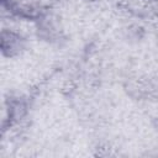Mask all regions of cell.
Instances as JSON below:
<instances>
[{
	"label": "cell",
	"mask_w": 158,
	"mask_h": 158,
	"mask_svg": "<svg viewBox=\"0 0 158 158\" xmlns=\"http://www.w3.org/2000/svg\"><path fill=\"white\" fill-rule=\"evenodd\" d=\"M1 49L6 56H15L23 48V38L20 33L12 30H2L1 32Z\"/></svg>",
	"instance_id": "6da1fadb"
}]
</instances>
